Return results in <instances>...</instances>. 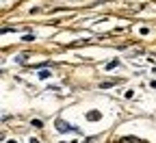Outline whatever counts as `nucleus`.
I'll list each match as a JSON object with an SVG mask.
<instances>
[{"mask_svg": "<svg viewBox=\"0 0 156 143\" xmlns=\"http://www.w3.org/2000/svg\"><path fill=\"white\" fill-rule=\"evenodd\" d=\"M87 119H89V121L100 119V113H98V111H89V113H87Z\"/></svg>", "mask_w": 156, "mask_h": 143, "instance_id": "2", "label": "nucleus"}, {"mask_svg": "<svg viewBox=\"0 0 156 143\" xmlns=\"http://www.w3.org/2000/svg\"><path fill=\"white\" fill-rule=\"evenodd\" d=\"M113 85H115V80H106V83H100V89H108Z\"/></svg>", "mask_w": 156, "mask_h": 143, "instance_id": "5", "label": "nucleus"}, {"mask_svg": "<svg viewBox=\"0 0 156 143\" xmlns=\"http://www.w3.org/2000/svg\"><path fill=\"white\" fill-rule=\"evenodd\" d=\"M22 39H24V41H33V39H35V37H33V33H26V35H24Z\"/></svg>", "mask_w": 156, "mask_h": 143, "instance_id": "7", "label": "nucleus"}, {"mask_svg": "<svg viewBox=\"0 0 156 143\" xmlns=\"http://www.w3.org/2000/svg\"><path fill=\"white\" fill-rule=\"evenodd\" d=\"M54 128H56L58 132H78V128H76V126H69L67 121H63V119H56Z\"/></svg>", "mask_w": 156, "mask_h": 143, "instance_id": "1", "label": "nucleus"}, {"mask_svg": "<svg viewBox=\"0 0 156 143\" xmlns=\"http://www.w3.org/2000/svg\"><path fill=\"white\" fill-rule=\"evenodd\" d=\"M30 124H33L35 128H41V126H44V124H41V121H39V119H33V121H30Z\"/></svg>", "mask_w": 156, "mask_h": 143, "instance_id": "8", "label": "nucleus"}, {"mask_svg": "<svg viewBox=\"0 0 156 143\" xmlns=\"http://www.w3.org/2000/svg\"><path fill=\"white\" fill-rule=\"evenodd\" d=\"M119 143H136V139L134 137H124V139H119Z\"/></svg>", "mask_w": 156, "mask_h": 143, "instance_id": "6", "label": "nucleus"}, {"mask_svg": "<svg viewBox=\"0 0 156 143\" xmlns=\"http://www.w3.org/2000/svg\"><path fill=\"white\" fill-rule=\"evenodd\" d=\"M113 67H119V61H117V59H113V61L106 63V70H113Z\"/></svg>", "mask_w": 156, "mask_h": 143, "instance_id": "3", "label": "nucleus"}, {"mask_svg": "<svg viewBox=\"0 0 156 143\" xmlns=\"http://www.w3.org/2000/svg\"><path fill=\"white\" fill-rule=\"evenodd\" d=\"M52 76V72H48V70H39V78H50Z\"/></svg>", "mask_w": 156, "mask_h": 143, "instance_id": "4", "label": "nucleus"}]
</instances>
